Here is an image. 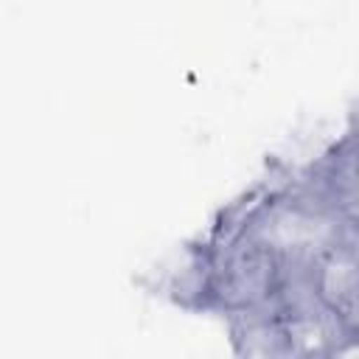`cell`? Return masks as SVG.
<instances>
[{"mask_svg": "<svg viewBox=\"0 0 359 359\" xmlns=\"http://www.w3.org/2000/svg\"><path fill=\"white\" fill-rule=\"evenodd\" d=\"M224 224L250 236L286 269H303L334 241L356 236V219L306 177L250 194Z\"/></svg>", "mask_w": 359, "mask_h": 359, "instance_id": "obj_1", "label": "cell"}, {"mask_svg": "<svg viewBox=\"0 0 359 359\" xmlns=\"http://www.w3.org/2000/svg\"><path fill=\"white\" fill-rule=\"evenodd\" d=\"M205 244L210 258L208 309L224 311L227 317L278 309L286 266L275 255L230 224H219Z\"/></svg>", "mask_w": 359, "mask_h": 359, "instance_id": "obj_2", "label": "cell"}, {"mask_svg": "<svg viewBox=\"0 0 359 359\" xmlns=\"http://www.w3.org/2000/svg\"><path fill=\"white\" fill-rule=\"evenodd\" d=\"M303 278L311 300L337 317L345 328L359 334V250L356 236H345L325 247L309 266Z\"/></svg>", "mask_w": 359, "mask_h": 359, "instance_id": "obj_3", "label": "cell"}, {"mask_svg": "<svg viewBox=\"0 0 359 359\" xmlns=\"http://www.w3.org/2000/svg\"><path fill=\"white\" fill-rule=\"evenodd\" d=\"M157 289L185 309H208V292H210L208 244L202 241L182 247L157 272Z\"/></svg>", "mask_w": 359, "mask_h": 359, "instance_id": "obj_4", "label": "cell"}, {"mask_svg": "<svg viewBox=\"0 0 359 359\" xmlns=\"http://www.w3.org/2000/svg\"><path fill=\"white\" fill-rule=\"evenodd\" d=\"M230 339H233L236 353L241 356H258V359L289 356L280 309H258V311L233 314Z\"/></svg>", "mask_w": 359, "mask_h": 359, "instance_id": "obj_5", "label": "cell"}]
</instances>
